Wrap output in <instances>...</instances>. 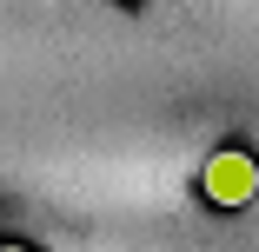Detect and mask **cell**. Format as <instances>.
<instances>
[{"mask_svg":"<svg viewBox=\"0 0 259 252\" xmlns=\"http://www.w3.org/2000/svg\"><path fill=\"white\" fill-rule=\"evenodd\" d=\"M206 199H213V206H252V199H259V160L246 153V146H226V153H213V160H206Z\"/></svg>","mask_w":259,"mask_h":252,"instance_id":"obj_1","label":"cell"},{"mask_svg":"<svg viewBox=\"0 0 259 252\" xmlns=\"http://www.w3.org/2000/svg\"><path fill=\"white\" fill-rule=\"evenodd\" d=\"M0 252H33V245H14V239H7V245H0Z\"/></svg>","mask_w":259,"mask_h":252,"instance_id":"obj_2","label":"cell"}]
</instances>
